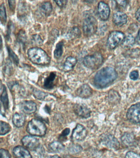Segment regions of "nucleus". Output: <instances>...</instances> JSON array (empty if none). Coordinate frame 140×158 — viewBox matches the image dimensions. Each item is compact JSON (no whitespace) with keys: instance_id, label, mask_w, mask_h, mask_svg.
<instances>
[{"instance_id":"nucleus-34","label":"nucleus","mask_w":140,"mask_h":158,"mask_svg":"<svg viewBox=\"0 0 140 158\" xmlns=\"http://www.w3.org/2000/svg\"><path fill=\"white\" fill-rule=\"evenodd\" d=\"M128 54L129 56L133 59L138 57L140 56V49L138 48L133 49L130 51Z\"/></svg>"},{"instance_id":"nucleus-25","label":"nucleus","mask_w":140,"mask_h":158,"mask_svg":"<svg viewBox=\"0 0 140 158\" xmlns=\"http://www.w3.org/2000/svg\"><path fill=\"white\" fill-rule=\"evenodd\" d=\"M136 42V40L133 36L131 34L128 35L125 37V39L122 42V46L124 48H129L134 45Z\"/></svg>"},{"instance_id":"nucleus-41","label":"nucleus","mask_w":140,"mask_h":158,"mask_svg":"<svg viewBox=\"0 0 140 158\" xmlns=\"http://www.w3.org/2000/svg\"><path fill=\"white\" fill-rule=\"evenodd\" d=\"M54 2H56V4L60 7H63L66 6L67 1H55Z\"/></svg>"},{"instance_id":"nucleus-5","label":"nucleus","mask_w":140,"mask_h":158,"mask_svg":"<svg viewBox=\"0 0 140 158\" xmlns=\"http://www.w3.org/2000/svg\"><path fill=\"white\" fill-rule=\"evenodd\" d=\"M103 62L102 56L100 53L96 52L86 56L83 59V63L85 66L88 69L95 70L102 65Z\"/></svg>"},{"instance_id":"nucleus-3","label":"nucleus","mask_w":140,"mask_h":158,"mask_svg":"<svg viewBox=\"0 0 140 158\" xmlns=\"http://www.w3.org/2000/svg\"><path fill=\"white\" fill-rule=\"evenodd\" d=\"M26 131L31 135L43 136L46 134V127L41 121L37 118H33L28 123Z\"/></svg>"},{"instance_id":"nucleus-47","label":"nucleus","mask_w":140,"mask_h":158,"mask_svg":"<svg viewBox=\"0 0 140 158\" xmlns=\"http://www.w3.org/2000/svg\"></svg>"},{"instance_id":"nucleus-38","label":"nucleus","mask_w":140,"mask_h":158,"mask_svg":"<svg viewBox=\"0 0 140 158\" xmlns=\"http://www.w3.org/2000/svg\"><path fill=\"white\" fill-rule=\"evenodd\" d=\"M70 132V128H66L65 130H64L61 133V135L60 136V139H63L66 138V137L69 134Z\"/></svg>"},{"instance_id":"nucleus-43","label":"nucleus","mask_w":140,"mask_h":158,"mask_svg":"<svg viewBox=\"0 0 140 158\" xmlns=\"http://www.w3.org/2000/svg\"><path fill=\"white\" fill-rule=\"evenodd\" d=\"M135 17L137 21L140 22V7L136 11L135 13Z\"/></svg>"},{"instance_id":"nucleus-23","label":"nucleus","mask_w":140,"mask_h":158,"mask_svg":"<svg viewBox=\"0 0 140 158\" xmlns=\"http://www.w3.org/2000/svg\"><path fill=\"white\" fill-rule=\"evenodd\" d=\"M2 90L3 91L1 96V101H2V106H3L5 110L6 111L8 109L9 107V100H8L6 88L5 85H3Z\"/></svg>"},{"instance_id":"nucleus-9","label":"nucleus","mask_w":140,"mask_h":158,"mask_svg":"<svg viewBox=\"0 0 140 158\" xmlns=\"http://www.w3.org/2000/svg\"><path fill=\"white\" fill-rule=\"evenodd\" d=\"M103 144L111 149L118 150L120 147V143L117 138L111 134H106L102 137Z\"/></svg>"},{"instance_id":"nucleus-45","label":"nucleus","mask_w":140,"mask_h":158,"mask_svg":"<svg viewBox=\"0 0 140 158\" xmlns=\"http://www.w3.org/2000/svg\"><path fill=\"white\" fill-rule=\"evenodd\" d=\"M120 6L125 7L126 6V1H116Z\"/></svg>"},{"instance_id":"nucleus-40","label":"nucleus","mask_w":140,"mask_h":158,"mask_svg":"<svg viewBox=\"0 0 140 158\" xmlns=\"http://www.w3.org/2000/svg\"><path fill=\"white\" fill-rule=\"evenodd\" d=\"M8 4H9L10 10L12 12L14 11L15 8L16 1H8Z\"/></svg>"},{"instance_id":"nucleus-28","label":"nucleus","mask_w":140,"mask_h":158,"mask_svg":"<svg viewBox=\"0 0 140 158\" xmlns=\"http://www.w3.org/2000/svg\"><path fill=\"white\" fill-rule=\"evenodd\" d=\"M81 32L78 27H74L70 30L68 33V37L73 38H78L81 35Z\"/></svg>"},{"instance_id":"nucleus-2","label":"nucleus","mask_w":140,"mask_h":158,"mask_svg":"<svg viewBox=\"0 0 140 158\" xmlns=\"http://www.w3.org/2000/svg\"><path fill=\"white\" fill-rule=\"evenodd\" d=\"M28 57L33 63L37 65H45L50 62V57L43 49L38 47H33L28 49Z\"/></svg>"},{"instance_id":"nucleus-30","label":"nucleus","mask_w":140,"mask_h":158,"mask_svg":"<svg viewBox=\"0 0 140 158\" xmlns=\"http://www.w3.org/2000/svg\"><path fill=\"white\" fill-rule=\"evenodd\" d=\"M7 50H8V54H9L11 59L13 60L14 64L18 65L19 64V59L18 56L15 54V53L13 51L11 48L9 46H7Z\"/></svg>"},{"instance_id":"nucleus-7","label":"nucleus","mask_w":140,"mask_h":158,"mask_svg":"<svg viewBox=\"0 0 140 158\" xmlns=\"http://www.w3.org/2000/svg\"><path fill=\"white\" fill-rule=\"evenodd\" d=\"M125 36L122 32L114 31L109 35L107 40V45L110 49H114L120 43H122Z\"/></svg>"},{"instance_id":"nucleus-21","label":"nucleus","mask_w":140,"mask_h":158,"mask_svg":"<svg viewBox=\"0 0 140 158\" xmlns=\"http://www.w3.org/2000/svg\"><path fill=\"white\" fill-rule=\"evenodd\" d=\"M13 124L17 127H22L25 122V117L22 114L16 113L13 117Z\"/></svg>"},{"instance_id":"nucleus-39","label":"nucleus","mask_w":140,"mask_h":158,"mask_svg":"<svg viewBox=\"0 0 140 158\" xmlns=\"http://www.w3.org/2000/svg\"><path fill=\"white\" fill-rule=\"evenodd\" d=\"M26 35L25 33L23 31L20 32L18 36V40L19 41V42L24 43L26 40Z\"/></svg>"},{"instance_id":"nucleus-1","label":"nucleus","mask_w":140,"mask_h":158,"mask_svg":"<svg viewBox=\"0 0 140 158\" xmlns=\"http://www.w3.org/2000/svg\"><path fill=\"white\" fill-rule=\"evenodd\" d=\"M117 77V73L114 68L106 67L96 74L94 79V85L98 88H104L112 83Z\"/></svg>"},{"instance_id":"nucleus-18","label":"nucleus","mask_w":140,"mask_h":158,"mask_svg":"<svg viewBox=\"0 0 140 158\" xmlns=\"http://www.w3.org/2000/svg\"><path fill=\"white\" fill-rule=\"evenodd\" d=\"M56 77V73L51 72L44 79L43 86L47 89H52L55 86V81Z\"/></svg>"},{"instance_id":"nucleus-13","label":"nucleus","mask_w":140,"mask_h":158,"mask_svg":"<svg viewBox=\"0 0 140 158\" xmlns=\"http://www.w3.org/2000/svg\"><path fill=\"white\" fill-rule=\"evenodd\" d=\"M19 107L21 110L26 114H30L37 110V105L32 101H26L21 102Z\"/></svg>"},{"instance_id":"nucleus-24","label":"nucleus","mask_w":140,"mask_h":158,"mask_svg":"<svg viewBox=\"0 0 140 158\" xmlns=\"http://www.w3.org/2000/svg\"><path fill=\"white\" fill-rule=\"evenodd\" d=\"M40 9L41 12L45 15L48 16L52 12L53 7L51 2L48 1L43 2L40 5Z\"/></svg>"},{"instance_id":"nucleus-22","label":"nucleus","mask_w":140,"mask_h":158,"mask_svg":"<svg viewBox=\"0 0 140 158\" xmlns=\"http://www.w3.org/2000/svg\"><path fill=\"white\" fill-rule=\"evenodd\" d=\"M49 148L50 150L53 152L59 153L64 149L65 147L61 142L54 141L50 143Z\"/></svg>"},{"instance_id":"nucleus-15","label":"nucleus","mask_w":140,"mask_h":158,"mask_svg":"<svg viewBox=\"0 0 140 158\" xmlns=\"http://www.w3.org/2000/svg\"><path fill=\"white\" fill-rule=\"evenodd\" d=\"M76 94L77 96L82 98H88L92 96L93 90L89 85L87 84H84L77 89Z\"/></svg>"},{"instance_id":"nucleus-42","label":"nucleus","mask_w":140,"mask_h":158,"mask_svg":"<svg viewBox=\"0 0 140 158\" xmlns=\"http://www.w3.org/2000/svg\"><path fill=\"white\" fill-rule=\"evenodd\" d=\"M10 62H7V64H6L5 69V70H6L5 72L8 74V73L10 72L11 69H12V65Z\"/></svg>"},{"instance_id":"nucleus-20","label":"nucleus","mask_w":140,"mask_h":158,"mask_svg":"<svg viewBox=\"0 0 140 158\" xmlns=\"http://www.w3.org/2000/svg\"><path fill=\"white\" fill-rule=\"evenodd\" d=\"M120 95L118 92L114 89L110 90L108 94V101L110 104L115 105L120 102Z\"/></svg>"},{"instance_id":"nucleus-27","label":"nucleus","mask_w":140,"mask_h":158,"mask_svg":"<svg viewBox=\"0 0 140 158\" xmlns=\"http://www.w3.org/2000/svg\"><path fill=\"white\" fill-rule=\"evenodd\" d=\"M33 94L36 98L39 100H45L49 96L48 94L40 91L38 89H35L33 90Z\"/></svg>"},{"instance_id":"nucleus-44","label":"nucleus","mask_w":140,"mask_h":158,"mask_svg":"<svg viewBox=\"0 0 140 158\" xmlns=\"http://www.w3.org/2000/svg\"><path fill=\"white\" fill-rule=\"evenodd\" d=\"M136 42L137 44L140 45V29L138 31L137 36H136Z\"/></svg>"},{"instance_id":"nucleus-4","label":"nucleus","mask_w":140,"mask_h":158,"mask_svg":"<svg viewBox=\"0 0 140 158\" xmlns=\"http://www.w3.org/2000/svg\"><path fill=\"white\" fill-rule=\"evenodd\" d=\"M98 28V22L95 17L91 15H87L83 20V33L86 36H90L96 33Z\"/></svg>"},{"instance_id":"nucleus-16","label":"nucleus","mask_w":140,"mask_h":158,"mask_svg":"<svg viewBox=\"0 0 140 158\" xmlns=\"http://www.w3.org/2000/svg\"><path fill=\"white\" fill-rule=\"evenodd\" d=\"M122 142L126 147H131L136 145V140L134 135L131 133H125L121 137Z\"/></svg>"},{"instance_id":"nucleus-6","label":"nucleus","mask_w":140,"mask_h":158,"mask_svg":"<svg viewBox=\"0 0 140 158\" xmlns=\"http://www.w3.org/2000/svg\"><path fill=\"white\" fill-rule=\"evenodd\" d=\"M126 117L131 123L140 125V102L132 105L128 109Z\"/></svg>"},{"instance_id":"nucleus-35","label":"nucleus","mask_w":140,"mask_h":158,"mask_svg":"<svg viewBox=\"0 0 140 158\" xmlns=\"http://www.w3.org/2000/svg\"><path fill=\"white\" fill-rule=\"evenodd\" d=\"M0 155L1 158H11L9 152L6 149H1L0 150Z\"/></svg>"},{"instance_id":"nucleus-36","label":"nucleus","mask_w":140,"mask_h":158,"mask_svg":"<svg viewBox=\"0 0 140 158\" xmlns=\"http://www.w3.org/2000/svg\"><path fill=\"white\" fill-rule=\"evenodd\" d=\"M125 158H140V155L134 152L130 151L126 153Z\"/></svg>"},{"instance_id":"nucleus-33","label":"nucleus","mask_w":140,"mask_h":158,"mask_svg":"<svg viewBox=\"0 0 140 158\" xmlns=\"http://www.w3.org/2000/svg\"><path fill=\"white\" fill-rule=\"evenodd\" d=\"M32 41L33 44L37 46L42 45L43 43V41L41 37L38 34L34 35L32 37Z\"/></svg>"},{"instance_id":"nucleus-37","label":"nucleus","mask_w":140,"mask_h":158,"mask_svg":"<svg viewBox=\"0 0 140 158\" xmlns=\"http://www.w3.org/2000/svg\"><path fill=\"white\" fill-rule=\"evenodd\" d=\"M130 77L131 80H137L139 77L138 72L137 70H134L130 73Z\"/></svg>"},{"instance_id":"nucleus-10","label":"nucleus","mask_w":140,"mask_h":158,"mask_svg":"<svg viewBox=\"0 0 140 158\" xmlns=\"http://www.w3.org/2000/svg\"><path fill=\"white\" fill-rule=\"evenodd\" d=\"M73 110L76 114L85 118L90 117L91 112L86 105L82 103L75 104L73 106Z\"/></svg>"},{"instance_id":"nucleus-14","label":"nucleus","mask_w":140,"mask_h":158,"mask_svg":"<svg viewBox=\"0 0 140 158\" xmlns=\"http://www.w3.org/2000/svg\"><path fill=\"white\" fill-rule=\"evenodd\" d=\"M113 21L116 26L121 27L127 23V16L124 12H117L113 15Z\"/></svg>"},{"instance_id":"nucleus-17","label":"nucleus","mask_w":140,"mask_h":158,"mask_svg":"<svg viewBox=\"0 0 140 158\" xmlns=\"http://www.w3.org/2000/svg\"><path fill=\"white\" fill-rule=\"evenodd\" d=\"M13 152L17 158H32L29 151L21 146L15 147Z\"/></svg>"},{"instance_id":"nucleus-31","label":"nucleus","mask_w":140,"mask_h":158,"mask_svg":"<svg viewBox=\"0 0 140 158\" xmlns=\"http://www.w3.org/2000/svg\"><path fill=\"white\" fill-rule=\"evenodd\" d=\"M1 21L2 24H5L6 23L7 15L6 12L5 6L4 3H2L1 6V13H0Z\"/></svg>"},{"instance_id":"nucleus-8","label":"nucleus","mask_w":140,"mask_h":158,"mask_svg":"<svg viewBox=\"0 0 140 158\" xmlns=\"http://www.w3.org/2000/svg\"><path fill=\"white\" fill-rule=\"evenodd\" d=\"M23 145L32 151H37L40 148V143L38 139L31 135H26L22 140Z\"/></svg>"},{"instance_id":"nucleus-26","label":"nucleus","mask_w":140,"mask_h":158,"mask_svg":"<svg viewBox=\"0 0 140 158\" xmlns=\"http://www.w3.org/2000/svg\"><path fill=\"white\" fill-rule=\"evenodd\" d=\"M64 43L62 41L59 42L56 45L54 51V56L56 59H59L62 56L63 52Z\"/></svg>"},{"instance_id":"nucleus-19","label":"nucleus","mask_w":140,"mask_h":158,"mask_svg":"<svg viewBox=\"0 0 140 158\" xmlns=\"http://www.w3.org/2000/svg\"><path fill=\"white\" fill-rule=\"evenodd\" d=\"M77 59L74 57L68 56L66 58L63 64V70L66 72L70 71L74 69L77 63Z\"/></svg>"},{"instance_id":"nucleus-46","label":"nucleus","mask_w":140,"mask_h":158,"mask_svg":"<svg viewBox=\"0 0 140 158\" xmlns=\"http://www.w3.org/2000/svg\"><path fill=\"white\" fill-rule=\"evenodd\" d=\"M48 158H61L60 157L57 155L53 156H51L49 157Z\"/></svg>"},{"instance_id":"nucleus-11","label":"nucleus","mask_w":140,"mask_h":158,"mask_svg":"<svg viewBox=\"0 0 140 158\" xmlns=\"http://www.w3.org/2000/svg\"><path fill=\"white\" fill-rule=\"evenodd\" d=\"M87 135V131L82 125L77 124L76 128L73 130L72 138L73 140L81 141L83 140Z\"/></svg>"},{"instance_id":"nucleus-32","label":"nucleus","mask_w":140,"mask_h":158,"mask_svg":"<svg viewBox=\"0 0 140 158\" xmlns=\"http://www.w3.org/2000/svg\"><path fill=\"white\" fill-rule=\"evenodd\" d=\"M82 147L78 144L71 146L69 149V152L71 154H78L82 152Z\"/></svg>"},{"instance_id":"nucleus-12","label":"nucleus","mask_w":140,"mask_h":158,"mask_svg":"<svg viewBox=\"0 0 140 158\" xmlns=\"http://www.w3.org/2000/svg\"><path fill=\"white\" fill-rule=\"evenodd\" d=\"M98 14L102 20L106 21L110 15V10L109 6L105 2L101 1L98 5Z\"/></svg>"},{"instance_id":"nucleus-29","label":"nucleus","mask_w":140,"mask_h":158,"mask_svg":"<svg viewBox=\"0 0 140 158\" xmlns=\"http://www.w3.org/2000/svg\"><path fill=\"white\" fill-rule=\"evenodd\" d=\"M11 127L9 124L6 122L1 121V135H4L10 131Z\"/></svg>"}]
</instances>
